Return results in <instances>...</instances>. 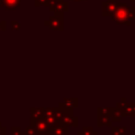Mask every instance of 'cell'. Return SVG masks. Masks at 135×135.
<instances>
[{
	"label": "cell",
	"instance_id": "obj_22",
	"mask_svg": "<svg viewBox=\"0 0 135 135\" xmlns=\"http://www.w3.org/2000/svg\"><path fill=\"white\" fill-rule=\"evenodd\" d=\"M6 28V22L4 20H0V31H5Z\"/></svg>",
	"mask_w": 135,
	"mask_h": 135
},
{
	"label": "cell",
	"instance_id": "obj_11",
	"mask_svg": "<svg viewBox=\"0 0 135 135\" xmlns=\"http://www.w3.org/2000/svg\"><path fill=\"white\" fill-rule=\"evenodd\" d=\"M43 110L44 108H31L30 113H31V118L30 120H36L40 119L43 117Z\"/></svg>",
	"mask_w": 135,
	"mask_h": 135
},
{
	"label": "cell",
	"instance_id": "obj_27",
	"mask_svg": "<svg viewBox=\"0 0 135 135\" xmlns=\"http://www.w3.org/2000/svg\"><path fill=\"white\" fill-rule=\"evenodd\" d=\"M0 5H1V0H0Z\"/></svg>",
	"mask_w": 135,
	"mask_h": 135
},
{
	"label": "cell",
	"instance_id": "obj_4",
	"mask_svg": "<svg viewBox=\"0 0 135 135\" xmlns=\"http://www.w3.org/2000/svg\"><path fill=\"white\" fill-rule=\"evenodd\" d=\"M46 7L54 14H64L69 11V2L65 0H49Z\"/></svg>",
	"mask_w": 135,
	"mask_h": 135
},
{
	"label": "cell",
	"instance_id": "obj_10",
	"mask_svg": "<svg viewBox=\"0 0 135 135\" xmlns=\"http://www.w3.org/2000/svg\"><path fill=\"white\" fill-rule=\"evenodd\" d=\"M97 126L100 128L102 126L105 127H112V121L109 115H103V114H97Z\"/></svg>",
	"mask_w": 135,
	"mask_h": 135
},
{
	"label": "cell",
	"instance_id": "obj_2",
	"mask_svg": "<svg viewBox=\"0 0 135 135\" xmlns=\"http://www.w3.org/2000/svg\"><path fill=\"white\" fill-rule=\"evenodd\" d=\"M30 126L33 127L37 135H53V128L43 118L30 120Z\"/></svg>",
	"mask_w": 135,
	"mask_h": 135
},
{
	"label": "cell",
	"instance_id": "obj_5",
	"mask_svg": "<svg viewBox=\"0 0 135 135\" xmlns=\"http://www.w3.org/2000/svg\"><path fill=\"white\" fill-rule=\"evenodd\" d=\"M78 107V98H64L58 103V108L66 113H74V109Z\"/></svg>",
	"mask_w": 135,
	"mask_h": 135
},
{
	"label": "cell",
	"instance_id": "obj_15",
	"mask_svg": "<svg viewBox=\"0 0 135 135\" xmlns=\"http://www.w3.org/2000/svg\"><path fill=\"white\" fill-rule=\"evenodd\" d=\"M77 135H98V133L93 130V127H83L82 130L77 133Z\"/></svg>",
	"mask_w": 135,
	"mask_h": 135
},
{
	"label": "cell",
	"instance_id": "obj_1",
	"mask_svg": "<svg viewBox=\"0 0 135 135\" xmlns=\"http://www.w3.org/2000/svg\"><path fill=\"white\" fill-rule=\"evenodd\" d=\"M111 18L117 24L130 26L131 22H132V19H131V7L129 5H127L126 3H123V2L117 1L116 8H115L113 15L111 16Z\"/></svg>",
	"mask_w": 135,
	"mask_h": 135
},
{
	"label": "cell",
	"instance_id": "obj_16",
	"mask_svg": "<svg viewBox=\"0 0 135 135\" xmlns=\"http://www.w3.org/2000/svg\"><path fill=\"white\" fill-rule=\"evenodd\" d=\"M113 107H99L97 108V114H103V115H109L111 116Z\"/></svg>",
	"mask_w": 135,
	"mask_h": 135
},
{
	"label": "cell",
	"instance_id": "obj_21",
	"mask_svg": "<svg viewBox=\"0 0 135 135\" xmlns=\"http://www.w3.org/2000/svg\"><path fill=\"white\" fill-rule=\"evenodd\" d=\"M47 2H49V0H34V4L36 7H38V6H45L46 7Z\"/></svg>",
	"mask_w": 135,
	"mask_h": 135
},
{
	"label": "cell",
	"instance_id": "obj_20",
	"mask_svg": "<svg viewBox=\"0 0 135 135\" xmlns=\"http://www.w3.org/2000/svg\"><path fill=\"white\" fill-rule=\"evenodd\" d=\"M11 27H12V30H14V31H19V30L21 28V25H20V23H19L18 21L12 20V21H11Z\"/></svg>",
	"mask_w": 135,
	"mask_h": 135
},
{
	"label": "cell",
	"instance_id": "obj_17",
	"mask_svg": "<svg viewBox=\"0 0 135 135\" xmlns=\"http://www.w3.org/2000/svg\"><path fill=\"white\" fill-rule=\"evenodd\" d=\"M126 103H127V100H126V98H121L120 99V101H118L117 103H116V107L115 108H117L121 113H122V115H123V110H124V107H126ZM123 117H126L124 115H123Z\"/></svg>",
	"mask_w": 135,
	"mask_h": 135
},
{
	"label": "cell",
	"instance_id": "obj_26",
	"mask_svg": "<svg viewBox=\"0 0 135 135\" xmlns=\"http://www.w3.org/2000/svg\"><path fill=\"white\" fill-rule=\"evenodd\" d=\"M131 2H133V3H135V0H131Z\"/></svg>",
	"mask_w": 135,
	"mask_h": 135
},
{
	"label": "cell",
	"instance_id": "obj_8",
	"mask_svg": "<svg viewBox=\"0 0 135 135\" xmlns=\"http://www.w3.org/2000/svg\"><path fill=\"white\" fill-rule=\"evenodd\" d=\"M21 5V0H1V5L7 11H14Z\"/></svg>",
	"mask_w": 135,
	"mask_h": 135
},
{
	"label": "cell",
	"instance_id": "obj_3",
	"mask_svg": "<svg viewBox=\"0 0 135 135\" xmlns=\"http://www.w3.org/2000/svg\"><path fill=\"white\" fill-rule=\"evenodd\" d=\"M44 25L53 31H63L64 28V19L63 14H54L44 21Z\"/></svg>",
	"mask_w": 135,
	"mask_h": 135
},
{
	"label": "cell",
	"instance_id": "obj_12",
	"mask_svg": "<svg viewBox=\"0 0 135 135\" xmlns=\"http://www.w3.org/2000/svg\"><path fill=\"white\" fill-rule=\"evenodd\" d=\"M123 115L124 116H130V117H135V102H127L124 110H123Z\"/></svg>",
	"mask_w": 135,
	"mask_h": 135
},
{
	"label": "cell",
	"instance_id": "obj_25",
	"mask_svg": "<svg viewBox=\"0 0 135 135\" xmlns=\"http://www.w3.org/2000/svg\"><path fill=\"white\" fill-rule=\"evenodd\" d=\"M69 1H72V2H82V1H85V0H69Z\"/></svg>",
	"mask_w": 135,
	"mask_h": 135
},
{
	"label": "cell",
	"instance_id": "obj_6",
	"mask_svg": "<svg viewBox=\"0 0 135 135\" xmlns=\"http://www.w3.org/2000/svg\"><path fill=\"white\" fill-rule=\"evenodd\" d=\"M117 0H104L101 3V15L103 17H111L116 8Z\"/></svg>",
	"mask_w": 135,
	"mask_h": 135
},
{
	"label": "cell",
	"instance_id": "obj_9",
	"mask_svg": "<svg viewBox=\"0 0 135 135\" xmlns=\"http://www.w3.org/2000/svg\"><path fill=\"white\" fill-rule=\"evenodd\" d=\"M53 135H69V127L58 122L53 127Z\"/></svg>",
	"mask_w": 135,
	"mask_h": 135
},
{
	"label": "cell",
	"instance_id": "obj_14",
	"mask_svg": "<svg viewBox=\"0 0 135 135\" xmlns=\"http://www.w3.org/2000/svg\"><path fill=\"white\" fill-rule=\"evenodd\" d=\"M111 135H127L126 127H111Z\"/></svg>",
	"mask_w": 135,
	"mask_h": 135
},
{
	"label": "cell",
	"instance_id": "obj_24",
	"mask_svg": "<svg viewBox=\"0 0 135 135\" xmlns=\"http://www.w3.org/2000/svg\"><path fill=\"white\" fill-rule=\"evenodd\" d=\"M130 7H131V19L135 20V4L133 6H130Z\"/></svg>",
	"mask_w": 135,
	"mask_h": 135
},
{
	"label": "cell",
	"instance_id": "obj_23",
	"mask_svg": "<svg viewBox=\"0 0 135 135\" xmlns=\"http://www.w3.org/2000/svg\"><path fill=\"white\" fill-rule=\"evenodd\" d=\"M0 135H6V128L3 127L1 122H0Z\"/></svg>",
	"mask_w": 135,
	"mask_h": 135
},
{
	"label": "cell",
	"instance_id": "obj_7",
	"mask_svg": "<svg viewBox=\"0 0 135 135\" xmlns=\"http://www.w3.org/2000/svg\"><path fill=\"white\" fill-rule=\"evenodd\" d=\"M61 123H63L64 126L66 127H73V128H76L78 127V117L74 115V113H64V115L62 116L61 120H60Z\"/></svg>",
	"mask_w": 135,
	"mask_h": 135
},
{
	"label": "cell",
	"instance_id": "obj_13",
	"mask_svg": "<svg viewBox=\"0 0 135 135\" xmlns=\"http://www.w3.org/2000/svg\"><path fill=\"white\" fill-rule=\"evenodd\" d=\"M110 118H111V121L112 122H119L122 118H123V115H122V113L117 109V108H113V110H112V113H111V116H110Z\"/></svg>",
	"mask_w": 135,
	"mask_h": 135
},
{
	"label": "cell",
	"instance_id": "obj_18",
	"mask_svg": "<svg viewBox=\"0 0 135 135\" xmlns=\"http://www.w3.org/2000/svg\"><path fill=\"white\" fill-rule=\"evenodd\" d=\"M22 135H37V134H36L35 130L33 129V127L28 126V127L25 128L24 131H22Z\"/></svg>",
	"mask_w": 135,
	"mask_h": 135
},
{
	"label": "cell",
	"instance_id": "obj_19",
	"mask_svg": "<svg viewBox=\"0 0 135 135\" xmlns=\"http://www.w3.org/2000/svg\"><path fill=\"white\" fill-rule=\"evenodd\" d=\"M11 135H22V131L19 127H12L11 128Z\"/></svg>",
	"mask_w": 135,
	"mask_h": 135
}]
</instances>
